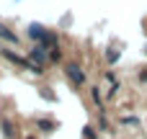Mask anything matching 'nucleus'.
<instances>
[{"label": "nucleus", "instance_id": "f03ea898", "mask_svg": "<svg viewBox=\"0 0 147 139\" xmlns=\"http://www.w3.org/2000/svg\"><path fill=\"white\" fill-rule=\"evenodd\" d=\"M0 36H5V39H10V41H16V36H13V34H8V31H5L3 26H0Z\"/></svg>", "mask_w": 147, "mask_h": 139}, {"label": "nucleus", "instance_id": "f257e3e1", "mask_svg": "<svg viewBox=\"0 0 147 139\" xmlns=\"http://www.w3.org/2000/svg\"><path fill=\"white\" fill-rule=\"evenodd\" d=\"M67 70H70V77H72V80H78V83H83V72H80V70H78L75 64H70Z\"/></svg>", "mask_w": 147, "mask_h": 139}]
</instances>
